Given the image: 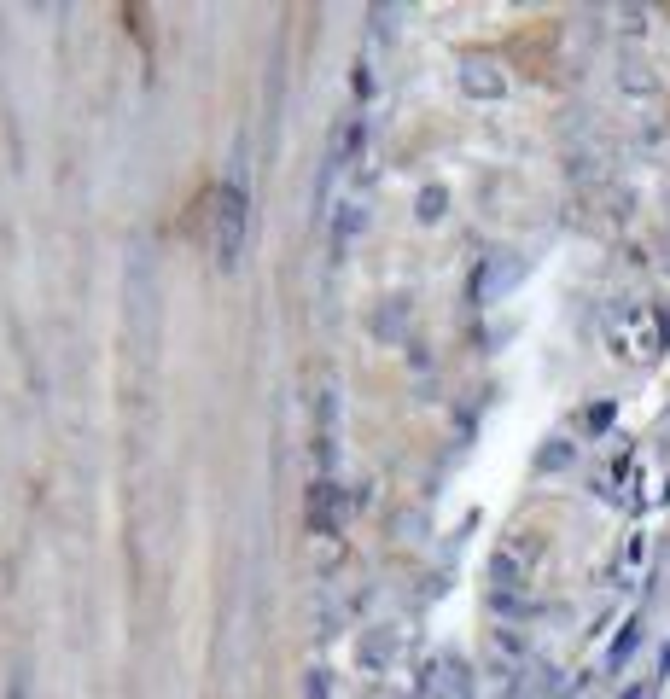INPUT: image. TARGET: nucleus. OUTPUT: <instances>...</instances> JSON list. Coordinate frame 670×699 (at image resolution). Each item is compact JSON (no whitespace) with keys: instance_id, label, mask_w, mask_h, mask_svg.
Listing matches in <instances>:
<instances>
[{"instance_id":"nucleus-1","label":"nucleus","mask_w":670,"mask_h":699,"mask_svg":"<svg viewBox=\"0 0 670 699\" xmlns=\"http://www.w3.org/2000/svg\"><path fill=\"white\" fill-rule=\"evenodd\" d=\"M239 233H245V204H239V193L234 187L210 193V251H216L222 263H234Z\"/></svg>"}]
</instances>
